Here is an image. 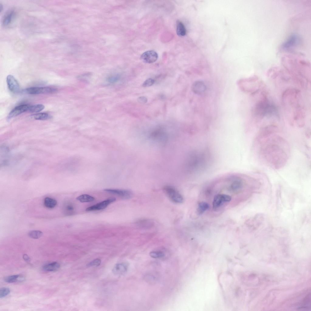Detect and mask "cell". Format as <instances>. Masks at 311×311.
Returning a JSON list of instances; mask_svg holds the SVG:
<instances>
[{
	"label": "cell",
	"instance_id": "6da1fadb",
	"mask_svg": "<svg viewBox=\"0 0 311 311\" xmlns=\"http://www.w3.org/2000/svg\"><path fill=\"white\" fill-rule=\"evenodd\" d=\"M282 101L286 116L291 124L299 127L303 126L306 112L300 91L296 88L286 89L282 94Z\"/></svg>",
	"mask_w": 311,
	"mask_h": 311
},
{
	"label": "cell",
	"instance_id": "7a4b0ae2",
	"mask_svg": "<svg viewBox=\"0 0 311 311\" xmlns=\"http://www.w3.org/2000/svg\"><path fill=\"white\" fill-rule=\"evenodd\" d=\"M278 136L272 137V143L271 141L267 142L268 144H265L264 148H263L264 153L265 156L266 157L267 161H269V162L272 164L276 168H279L285 162L286 160L287 154L285 152L286 150H283L284 148L282 147V145H279V142L282 139Z\"/></svg>",
	"mask_w": 311,
	"mask_h": 311
},
{
	"label": "cell",
	"instance_id": "3957f363",
	"mask_svg": "<svg viewBox=\"0 0 311 311\" xmlns=\"http://www.w3.org/2000/svg\"><path fill=\"white\" fill-rule=\"evenodd\" d=\"M277 113L276 106L269 100L267 93L262 92L260 98L255 103L252 110L253 116L258 119Z\"/></svg>",
	"mask_w": 311,
	"mask_h": 311
},
{
	"label": "cell",
	"instance_id": "277c9868",
	"mask_svg": "<svg viewBox=\"0 0 311 311\" xmlns=\"http://www.w3.org/2000/svg\"><path fill=\"white\" fill-rule=\"evenodd\" d=\"M245 85L243 89L252 94H255L263 89L265 86L264 82L256 75L245 79L243 81Z\"/></svg>",
	"mask_w": 311,
	"mask_h": 311
},
{
	"label": "cell",
	"instance_id": "5b68a950",
	"mask_svg": "<svg viewBox=\"0 0 311 311\" xmlns=\"http://www.w3.org/2000/svg\"><path fill=\"white\" fill-rule=\"evenodd\" d=\"M163 190L168 197L173 202L176 203L183 202V198L181 194L173 186L167 185L163 188Z\"/></svg>",
	"mask_w": 311,
	"mask_h": 311
},
{
	"label": "cell",
	"instance_id": "8992f818",
	"mask_svg": "<svg viewBox=\"0 0 311 311\" xmlns=\"http://www.w3.org/2000/svg\"><path fill=\"white\" fill-rule=\"evenodd\" d=\"M57 91L56 88L52 87H33L26 88L23 91L28 94H53L56 93Z\"/></svg>",
	"mask_w": 311,
	"mask_h": 311
},
{
	"label": "cell",
	"instance_id": "52a82bcc",
	"mask_svg": "<svg viewBox=\"0 0 311 311\" xmlns=\"http://www.w3.org/2000/svg\"><path fill=\"white\" fill-rule=\"evenodd\" d=\"M104 190L107 192L116 194L123 199L131 198L133 195L132 192L128 190L106 189Z\"/></svg>",
	"mask_w": 311,
	"mask_h": 311
},
{
	"label": "cell",
	"instance_id": "ba28073f",
	"mask_svg": "<svg viewBox=\"0 0 311 311\" xmlns=\"http://www.w3.org/2000/svg\"><path fill=\"white\" fill-rule=\"evenodd\" d=\"M6 82L9 90L13 93H17L20 91L19 84L14 77L8 75L6 77Z\"/></svg>",
	"mask_w": 311,
	"mask_h": 311
},
{
	"label": "cell",
	"instance_id": "9c48e42d",
	"mask_svg": "<svg viewBox=\"0 0 311 311\" xmlns=\"http://www.w3.org/2000/svg\"><path fill=\"white\" fill-rule=\"evenodd\" d=\"M116 200V198L114 197H110L97 204L88 207L86 209V211H91L104 209L110 203L115 201Z\"/></svg>",
	"mask_w": 311,
	"mask_h": 311
},
{
	"label": "cell",
	"instance_id": "30bf717a",
	"mask_svg": "<svg viewBox=\"0 0 311 311\" xmlns=\"http://www.w3.org/2000/svg\"><path fill=\"white\" fill-rule=\"evenodd\" d=\"M158 58L157 53L153 50H149L145 52L141 55V59L144 62L151 63L155 62Z\"/></svg>",
	"mask_w": 311,
	"mask_h": 311
},
{
	"label": "cell",
	"instance_id": "8fae6325",
	"mask_svg": "<svg viewBox=\"0 0 311 311\" xmlns=\"http://www.w3.org/2000/svg\"><path fill=\"white\" fill-rule=\"evenodd\" d=\"M231 200V197L228 195L225 194L217 195L214 198L213 202V208L216 209L219 207L223 203L229 202Z\"/></svg>",
	"mask_w": 311,
	"mask_h": 311
},
{
	"label": "cell",
	"instance_id": "7c38bea8",
	"mask_svg": "<svg viewBox=\"0 0 311 311\" xmlns=\"http://www.w3.org/2000/svg\"><path fill=\"white\" fill-rule=\"evenodd\" d=\"M30 105L24 104L16 106L9 112L8 118L10 119L20 114L29 111Z\"/></svg>",
	"mask_w": 311,
	"mask_h": 311
},
{
	"label": "cell",
	"instance_id": "4fadbf2b",
	"mask_svg": "<svg viewBox=\"0 0 311 311\" xmlns=\"http://www.w3.org/2000/svg\"><path fill=\"white\" fill-rule=\"evenodd\" d=\"M193 92L197 94H200L205 91L206 87L204 83L201 81H197L194 82L192 87Z\"/></svg>",
	"mask_w": 311,
	"mask_h": 311
},
{
	"label": "cell",
	"instance_id": "5bb4252c",
	"mask_svg": "<svg viewBox=\"0 0 311 311\" xmlns=\"http://www.w3.org/2000/svg\"><path fill=\"white\" fill-rule=\"evenodd\" d=\"M127 266L124 263L116 264L114 267L112 271L115 275H120L125 274L127 271Z\"/></svg>",
	"mask_w": 311,
	"mask_h": 311
},
{
	"label": "cell",
	"instance_id": "9a60e30c",
	"mask_svg": "<svg viewBox=\"0 0 311 311\" xmlns=\"http://www.w3.org/2000/svg\"><path fill=\"white\" fill-rule=\"evenodd\" d=\"M60 267V264L56 262H53L45 264L42 267L43 269L47 272H55L58 270Z\"/></svg>",
	"mask_w": 311,
	"mask_h": 311
},
{
	"label": "cell",
	"instance_id": "2e32d148",
	"mask_svg": "<svg viewBox=\"0 0 311 311\" xmlns=\"http://www.w3.org/2000/svg\"><path fill=\"white\" fill-rule=\"evenodd\" d=\"M63 214L67 216H70L74 213V208L72 203L70 202L64 203L63 207Z\"/></svg>",
	"mask_w": 311,
	"mask_h": 311
},
{
	"label": "cell",
	"instance_id": "e0dca14e",
	"mask_svg": "<svg viewBox=\"0 0 311 311\" xmlns=\"http://www.w3.org/2000/svg\"><path fill=\"white\" fill-rule=\"evenodd\" d=\"M24 277L19 275H13L5 277L4 280L8 283H13L17 282H22L24 280Z\"/></svg>",
	"mask_w": 311,
	"mask_h": 311
},
{
	"label": "cell",
	"instance_id": "ac0fdd59",
	"mask_svg": "<svg viewBox=\"0 0 311 311\" xmlns=\"http://www.w3.org/2000/svg\"><path fill=\"white\" fill-rule=\"evenodd\" d=\"M44 206L48 209H53L57 204V201L55 199L47 197H45L43 200Z\"/></svg>",
	"mask_w": 311,
	"mask_h": 311
},
{
	"label": "cell",
	"instance_id": "d6986e66",
	"mask_svg": "<svg viewBox=\"0 0 311 311\" xmlns=\"http://www.w3.org/2000/svg\"><path fill=\"white\" fill-rule=\"evenodd\" d=\"M176 32L177 35L179 36H183L186 34V29L183 23L178 21L176 22Z\"/></svg>",
	"mask_w": 311,
	"mask_h": 311
},
{
	"label": "cell",
	"instance_id": "ffe728a7",
	"mask_svg": "<svg viewBox=\"0 0 311 311\" xmlns=\"http://www.w3.org/2000/svg\"><path fill=\"white\" fill-rule=\"evenodd\" d=\"M35 119L39 120H44L51 119L52 116L46 113H41L35 114L32 115Z\"/></svg>",
	"mask_w": 311,
	"mask_h": 311
},
{
	"label": "cell",
	"instance_id": "44dd1931",
	"mask_svg": "<svg viewBox=\"0 0 311 311\" xmlns=\"http://www.w3.org/2000/svg\"><path fill=\"white\" fill-rule=\"evenodd\" d=\"M76 199L82 203L87 202L93 201L94 197L88 194H83L77 197Z\"/></svg>",
	"mask_w": 311,
	"mask_h": 311
},
{
	"label": "cell",
	"instance_id": "7402d4cb",
	"mask_svg": "<svg viewBox=\"0 0 311 311\" xmlns=\"http://www.w3.org/2000/svg\"><path fill=\"white\" fill-rule=\"evenodd\" d=\"M209 207V204L204 202H201L199 203L197 209V213L200 215L203 214Z\"/></svg>",
	"mask_w": 311,
	"mask_h": 311
},
{
	"label": "cell",
	"instance_id": "603a6c76",
	"mask_svg": "<svg viewBox=\"0 0 311 311\" xmlns=\"http://www.w3.org/2000/svg\"><path fill=\"white\" fill-rule=\"evenodd\" d=\"M44 108V106L41 104L30 105L28 111L31 112H37L43 110Z\"/></svg>",
	"mask_w": 311,
	"mask_h": 311
},
{
	"label": "cell",
	"instance_id": "cb8c5ba5",
	"mask_svg": "<svg viewBox=\"0 0 311 311\" xmlns=\"http://www.w3.org/2000/svg\"><path fill=\"white\" fill-rule=\"evenodd\" d=\"M43 235V232L39 230H32L29 231L28 233L29 237L34 239H39Z\"/></svg>",
	"mask_w": 311,
	"mask_h": 311
},
{
	"label": "cell",
	"instance_id": "d4e9b609",
	"mask_svg": "<svg viewBox=\"0 0 311 311\" xmlns=\"http://www.w3.org/2000/svg\"><path fill=\"white\" fill-rule=\"evenodd\" d=\"M14 13L12 11L8 12L4 17L3 20V24L6 26L9 24L11 22Z\"/></svg>",
	"mask_w": 311,
	"mask_h": 311
},
{
	"label": "cell",
	"instance_id": "484cf974",
	"mask_svg": "<svg viewBox=\"0 0 311 311\" xmlns=\"http://www.w3.org/2000/svg\"><path fill=\"white\" fill-rule=\"evenodd\" d=\"M9 289L8 288L3 287L0 290V298H4L7 296L10 292Z\"/></svg>",
	"mask_w": 311,
	"mask_h": 311
},
{
	"label": "cell",
	"instance_id": "4316f807",
	"mask_svg": "<svg viewBox=\"0 0 311 311\" xmlns=\"http://www.w3.org/2000/svg\"><path fill=\"white\" fill-rule=\"evenodd\" d=\"M120 76L118 74L114 75L108 77L107 81L110 83H113L117 82L120 78Z\"/></svg>",
	"mask_w": 311,
	"mask_h": 311
},
{
	"label": "cell",
	"instance_id": "83f0119b",
	"mask_svg": "<svg viewBox=\"0 0 311 311\" xmlns=\"http://www.w3.org/2000/svg\"><path fill=\"white\" fill-rule=\"evenodd\" d=\"M150 256L153 258H159L163 256L164 254L160 251H154L150 253Z\"/></svg>",
	"mask_w": 311,
	"mask_h": 311
},
{
	"label": "cell",
	"instance_id": "f1b7e54d",
	"mask_svg": "<svg viewBox=\"0 0 311 311\" xmlns=\"http://www.w3.org/2000/svg\"><path fill=\"white\" fill-rule=\"evenodd\" d=\"M101 263V260L98 258H97L89 263L87 265V266L88 267H97L100 265Z\"/></svg>",
	"mask_w": 311,
	"mask_h": 311
},
{
	"label": "cell",
	"instance_id": "f546056e",
	"mask_svg": "<svg viewBox=\"0 0 311 311\" xmlns=\"http://www.w3.org/2000/svg\"><path fill=\"white\" fill-rule=\"evenodd\" d=\"M154 83V80L152 78H149L146 80L142 84V86L144 87H147L152 85Z\"/></svg>",
	"mask_w": 311,
	"mask_h": 311
},
{
	"label": "cell",
	"instance_id": "4dcf8cb0",
	"mask_svg": "<svg viewBox=\"0 0 311 311\" xmlns=\"http://www.w3.org/2000/svg\"><path fill=\"white\" fill-rule=\"evenodd\" d=\"M151 222L148 220H140L139 222L140 225L142 226H148L149 225H151L152 223Z\"/></svg>",
	"mask_w": 311,
	"mask_h": 311
},
{
	"label": "cell",
	"instance_id": "1f68e13d",
	"mask_svg": "<svg viewBox=\"0 0 311 311\" xmlns=\"http://www.w3.org/2000/svg\"><path fill=\"white\" fill-rule=\"evenodd\" d=\"M137 101L138 102L141 104H145L147 101V98L145 96H141L138 97Z\"/></svg>",
	"mask_w": 311,
	"mask_h": 311
},
{
	"label": "cell",
	"instance_id": "d6a6232c",
	"mask_svg": "<svg viewBox=\"0 0 311 311\" xmlns=\"http://www.w3.org/2000/svg\"><path fill=\"white\" fill-rule=\"evenodd\" d=\"M23 258L24 260L27 263H29L30 261V259L29 257L26 254H25L23 255Z\"/></svg>",
	"mask_w": 311,
	"mask_h": 311
},
{
	"label": "cell",
	"instance_id": "836d02e7",
	"mask_svg": "<svg viewBox=\"0 0 311 311\" xmlns=\"http://www.w3.org/2000/svg\"><path fill=\"white\" fill-rule=\"evenodd\" d=\"M2 6L1 5H0V12L2 10Z\"/></svg>",
	"mask_w": 311,
	"mask_h": 311
}]
</instances>
